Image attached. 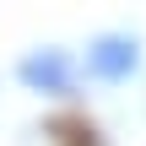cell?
Wrapping results in <instances>:
<instances>
[{
    "instance_id": "obj_1",
    "label": "cell",
    "mask_w": 146,
    "mask_h": 146,
    "mask_svg": "<svg viewBox=\"0 0 146 146\" xmlns=\"http://www.w3.org/2000/svg\"><path fill=\"white\" fill-rule=\"evenodd\" d=\"M49 146H103V141H98V130H92L87 119H76V114H60V119L49 125Z\"/></svg>"
}]
</instances>
